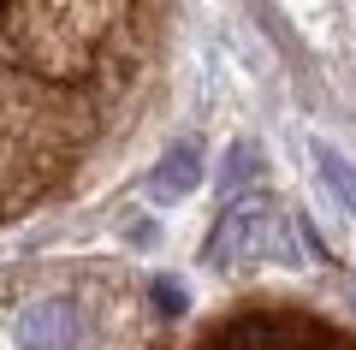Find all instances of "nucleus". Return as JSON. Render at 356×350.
<instances>
[{
  "instance_id": "3",
  "label": "nucleus",
  "mask_w": 356,
  "mask_h": 350,
  "mask_svg": "<svg viewBox=\"0 0 356 350\" xmlns=\"http://www.w3.org/2000/svg\"><path fill=\"white\" fill-rule=\"evenodd\" d=\"M321 166H327L332 190H339V196H344V202H350V208H356V173H350V166H344V161H339V154H332V149H321Z\"/></svg>"
},
{
  "instance_id": "1",
  "label": "nucleus",
  "mask_w": 356,
  "mask_h": 350,
  "mask_svg": "<svg viewBox=\"0 0 356 350\" xmlns=\"http://www.w3.org/2000/svg\"><path fill=\"white\" fill-rule=\"evenodd\" d=\"M13 338H18V350H83L89 315L77 297H36L18 309Z\"/></svg>"
},
{
  "instance_id": "4",
  "label": "nucleus",
  "mask_w": 356,
  "mask_h": 350,
  "mask_svg": "<svg viewBox=\"0 0 356 350\" xmlns=\"http://www.w3.org/2000/svg\"><path fill=\"white\" fill-rule=\"evenodd\" d=\"M154 303H161V315H184V291H178L172 279H161V285H154Z\"/></svg>"
},
{
  "instance_id": "2",
  "label": "nucleus",
  "mask_w": 356,
  "mask_h": 350,
  "mask_svg": "<svg viewBox=\"0 0 356 350\" xmlns=\"http://www.w3.org/2000/svg\"><path fill=\"white\" fill-rule=\"evenodd\" d=\"M196 178H202V149H196V143H178V149H166V161L154 166L149 190L161 202H178V196H191V190H196Z\"/></svg>"
}]
</instances>
